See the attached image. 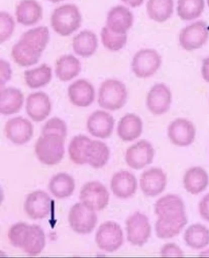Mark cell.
<instances>
[{
  "label": "cell",
  "mask_w": 209,
  "mask_h": 258,
  "mask_svg": "<svg viewBox=\"0 0 209 258\" xmlns=\"http://www.w3.org/2000/svg\"><path fill=\"white\" fill-rule=\"evenodd\" d=\"M154 212L157 217L155 233L160 239L177 237L187 225L185 203L176 195L168 194L159 198L155 204Z\"/></svg>",
  "instance_id": "obj_1"
},
{
  "label": "cell",
  "mask_w": 209,
  "mask_h": 258,
  "mask_svg": "<svg viewBox=\"0 0 209 258\" xmlns=\"http://www.w3.org/2000/svg\"><path fill=\"white\" fill-rule=\"evenodd\" d=\"M50 23L53 30L61 36H68L80 28L82 16L77 6L66 4L56 8Z\"/></svg>",
  "instance_id": "obj_2"
},
{
  "label": "cell",
  "mask_w": 209,
  "mask_h": 258,
  "mask_svg": "<svg viewBox=\"0 0 209 258\" xmlns=\"http://www.w3.org/2000/svg\"><path fill=\"white\" fill-rule=\"evenodd\" d=\"M128 96L125 85L116 79H107L99 90L98 104L103 109L115 111L125 106Z\"/></svg>",
  "instance_id": "obj_3"
},
{
  "label": "cell",
  "mask_w": 209,
  "mask_h": 258,
  "mask_svg": "<svg viewBox=\"0 0 209 258\" xmlns=\"http://www.w3.org/2000/svg\"><path fill=\"white\" fill-rule=\"evenodd\" d=\"M64 140L56 135H41L35 144L36 157L46 165L60 163L64 154Z\"/></svg>",
  "instance_id": "obj_4"
},
{
  "label": "cell",
  "mask_w": 209,
  "mask_h": 258,
  "mask_svg": "<svg viewBox=\"0 0 209 258\" xmlns=\"http://www.w3.org/2000/svg\"><path fill=\"white\" fill-rule=\"evenodd\" d=\"M127 239L131 245L143 246L148 242L152 234V226L147 215L134 212L126 221Z\"/></svg>",
  "instance_id": "obj_5"
},
{
  "label": "cell",
  "mask_w": 209,
  "mask_h": 258,
  "mask_svg": "<svg viewBox=\"0 0 209 258\" xmlns=\"http://www.w3.org/2000/svg\"><path fill=\"white\" fill-rule=\"evenodd\" d=\"M162 63V56L156 50L144 49L138 51L134 55L131 68L136 77L146 79L154 76L160 69Z\"/></svg>",
  "instance_id": "obj_6"
},
{
  "label": "cell",
  "mask_w": 209,
  "mask_h": 258,
  "mask_svg": "<svg viewBox=\"0 0 209 258\" xmlns=\"http://www.w3.org/2000/svg\"><path fill=\"white\" fill-rule=\"evenodd\" d=\"M68 220L71 228L78 234L92 232L97 223L95 211L83 203L76 204L71 209Z\"/></svg>",
  "instance_id": "obj_7"
},
{
  "label": "cell",
  "mask_w": 209,
  "mask_h": 258,
  "mask_svg": "<svg viewBox=\"0 0 209 258\" xmlns=\"http://www.w3.org/2000/svg\"><path fill=\"white\" fill-rule=\"evenodd\" d=\"M98 248L106 252H114L123 243V233L120 226L114 222H106L100 226L96 234Z\"/></svg>",
  "instance_id": "obj_8"
},
{
  "label": "cell",
  "mask_w": 209,
  "mask_h": 258,
  "mask_svg": "<svg viewBox=\"0 0 209 258\" xmlns=\"http://www.w3.org/2000/svg\"><path fill=\"white\" fill-rule=\"evenodd\" d=\"M209 31L204 22L193 23L183 28L179 35V43L183 49L193 51L200 49L208 41Z\"/></svg>",
  "instance_id": "obj_9"
},
{
  "label": "cell",
  "mask_w": 209,
  "mask_h": 258,
  "mask_svg": "<svg viewBox=\"0 0 209 258\" xmlns=\"http://www.w3.org/2000/svg\"><path fill=\"white\" fill-rule=\"evenodd\" d=\"M155 154L152 144L147 140H141L127 149L126 163L132 169H142L153 162Z\"/></svg>",
  "instance_id": "obj_10"
},
{
  "label": "cell",
  "mask_w": 209,
  "mask_h": 258,
  "mask_svg": "<svg viewBox=\"0 0 209 258\" xmlns=\"http://www.w3.org/2000/svg\"><path fill=\"white\" fill-rule=\"evenodd\" d=\"M196 127L191 121L180 118L172 121L168 127L169 141L174 145L185 147L191 145L195 140Z\"/></svg>",
  "instance_id": "obj_11"
},
{
  "label": "cell",
  "mask_w": 209,
  "mask_h": 258,
  "mask_svg": "<svg viewBox=\"0 0 209 258\" xmlns=\"http://www.w3.org/2000/svg\"><path fill=\"white\" fill-rule=\"evenodd\" d=\"M81 202L95 211L106 208L109 201V194L106 187L98 181L85 184L80 192Z\"/></svg>",
  "instance_id": "obj_12"
},
{
  "label": "cell",
  "mask_w": 209,
  "mask_h": 258,
  "mask_svg": "<svg viewBox=\"0 0 209 258\" xmlns=\"http://www.w3.org/2000/svg\"><path fill=\"white\" fill-rule=\"evenodd\" d=\"M140 188L150 198L158 197L165 190L168 177L162 168L153 167L144 171L140 178Z\"/></svg>",
  "instance_id": "obj_13"
},
{
  "label": "cell",
  "mask_w": 209,
  "mask_h": 258,
  "mask_svg": "<svg viewBox=\"0 0 209 258\" xmlns=\"http://www.w3.org/2000/svg\"><path fill=\"white\" fill-rule=\"evenodd\" d=\"M172 93L165 84H157L152 88L147 96V106L152 114L162 115L170 109Z\"/></svg>",
  "instance_id": "obj_14"
},
{
  "label": "cell",
  "mask_w": 209,
  "mask_h": 258,
  "mask_svg": "<svg viewBox=\"0 0 209 258\" xmlns=\"http://www.w3.org/2000/svg\"><path fill=\"white\" fill-rule=\"evenodd\" d=\"M6 136L16 145H24L29 142L33 135V126L27 118L17 117L10 119L5 127Z\"/></svg>",
  "instance_id": "obj_15"
},
{
  "label": "cell",
  "mask_w": 209,
  "mask_h": 258,
  "mask_svg": "<svg viewBox=\"0 0 209 258\" xmlns=\"http://www.w3.org/2000/svg\"><path fill=\"white\" fill-rule=\"evenodd\" d=\"M52 201L46 192L33 191L28 196L24 204L25 212L33 220L42 219L49 214Z\"/></svg>",
  "instance_id": "obj_16"
},
{
  "label": "cell",
  "mask_w": 209,
  "mask_h": 258,
  "mask_svg": "<svg viewBox=\"0 0 209 258\" xmlns=\"http://www.w3.org/2000/svg\"><path fill=\"white\" fill-rule=\"evenodd\" d=\"M115 120L108 112L97 110L89 116L87 121V128L94 137L106 139L112 135Z\"/></svg>",
  "instance_id": "obj_17"
},
{
  "label": "cell",
  "mask_w": 209,
  "mask_h": 258,
  "mask_svg": "<svg viewBox=\"0 0 209 258\" xmlns=\"http://www.w3.org/2000/svg\"><path fill=\"white\" fill-rule=\"evenodd\" d=\"M52 110L50 98L42 92L31 93L27 99L26 110L30 118L36 122L47 118Z\"/></svg>",
  "instance_id": "obj_18"
},
{
  "label": "cell",
  "mask_w": 209,
  "mask_h": 258,
  "mask_svg": "<svg viewBox=\"0 0 209 258\" xmlns=\"http://www.w3.org/2000/svg\"><path fill=\"white\" fill-rule=\"evenodd\" d=\"M134 17L130 10L123 6L112 8L107 14L106 26L112 32L126 34L133 25Z\"/></svg>",
  "instance_id": "obj_19"
},
{
  "label": "cell",
  "mask_w": 209,
  "mask_h": 258,
  "mask_svg": "<svg viewBox=\"0 0 209 258\" xmlns=\"http://www.w3.org/2000/svg\"><path fill=\"white\" fill-rule=\"evenodd\" d=\"M111 188L115 197L120 199H128L133 197L137 191L136 178L129 171L118 172L112 178Z\"/></svg>",
  "instance_id": "obj_20"
},
{
  "label": "cell",
  "mask_w": 209,
  "mask_h": 258,
  "mask_svg": "<svg viewBox=\"0 0 209 258\" xmlns=\"http://www.w3.org/2000/svg\"><path fill=\"white\" fill-rule=\"evenodd\" d=\"M67 93L70 101L77 107H89L95 100L94 87L85 79H79L71 84Z\"/></svg>",
  "instance_id": "obj_21"
},
{
  "label": "cell",
  "mask_w": 209,
  "mask_h": 258,
  "mask_svg": "<svg viewBox=\"0 0 209 258\" xmlns=\"http://www.w3.org/2000/svg\"><path fill=\"white\" fill-rule=\"evenodd\" d=\"M208 184L209 175L202 167H191L183 177V188L192 195L201 194L207 189Z\"/></svg>",
  "instance_id": "obj_22"
},
{
  "label": "cell",
  "mask_w": 209,
  "mask_h": 258,
  "mask_svg": "<svg viewBox=\"0 0 209 258\" xmlns=\"http://www.w3.org/2000/svg\"><path fill=\"white\" fill-rule=\"evenodd\" d=\"M45 245L46 237L41 227L36 225H28L20 248L31 256H36L41 253Z\"/></svg>",
  "instance_id": "obj_23"
},
{
  "label": "cell",
  "mask_w": 209,
  "mask_h": 258,
  "mask_svg": "<svg viewBox=\"0 0 209 258\" xmlns=\"http://www.w3.org/2000/svg\"><path fill=\"white\" fill-rule=\"evenodd\" d=\"M43 11L36 0H21L17 5V21L24 26H32L37 24L42 18Z\"/></svg>",
  "instance_id": "obj_24"
},
{
  "label": "cell",
  "mask_w": 209,
  "mask_h": 258,
  "mask_svg": "<svg viewBox=\"0 0 209 258\" xmlns=\"http://www.w3.org/2000/svg\"><path fill=\"white\" fill-rule=\"evenodd\" d=\"M24 96L21 90L8 87L0 91V113L10 115L18 113L23 106Z\"/></svg>",
  "instance_id": "obj_25"
},
{
  "label": "cell",
  "mask_w": 209,
  "mask_h": 258,
  "mask_svg": "<svg viewBox=\"0 0 209 258\" xmlns=\"http://www.w3.org/2000/svg\"><path fill=\"white\" fill-rule=\"evenodd\" d=\"M143 123L141 118L134 113H128L120 119L117 127V135L121 140L131 142L142 135Z\"/></svg>",
  "instance_id": "obj_26"
},
{
  "label": "cell",
  "mask_w": 209,
  "mask_h": 258,
  "mask_svg": "<svg viewBox=\"0 0 209 258\" xmlns=\"http://www.w3.org/2000/svg\"><path fill=\"white\" fill-rule=\"evenodd\" d=\"M72 46L76 54L81 57L89 58L97 51V36L92 31H82L73 38Z\"/></svg>",
  "instance_id": "obj_27"
},
{
  "label": "cell",
  "mask_w": 209,
  "mask_h": 258,
  "mask_svg": "<svg viewBox=\"0 0 209 258\" xmlns=\"http://www.w3.org/2000/svg\"><path fill=\"white\" fill-rule=\"evenodd\" d=\"M183 240L191 249H204L209 245V229L202 224H193L186 229Z\"/></svg>",
  "instance_id": "obj_28"
},
{
  "label": "cell",
  "mask_w": 209,
  "mask_h": 258,
  "mask_svg": "<svg viewBox=\"0 0 209 258\" xmlns=\"http://www.w3.org/2000/svg\"><path fill=\"white\" fill-rule=\"evenodd\" d=\"M49 39L50 34L48 28L41 26L32 28L22 34L19 40L35 52L42 53L49 43Z\"/></svg>",
  "instance_id": "obj_29"
},
{
  "label": "cell",
  "mask_w": 209,
  "mask_h": 258,
  "mask_svg": "<svg viewBox=\"0 0 209 258\" xmlns=\"http://www.w3.org/2000/svg\"><path fill=\"white\" fill-rule=\"evenodd\" d=\"M81 61L75 56L64 55L56 60V76L62 82L69 81L77 77L81 72Z\"/></svg>",
  "instance_id": "obj_30"
},
{
  "label": "cell",
  "mask_w": 209,
  "mask_h": 258,
  "mask_svg": "<svg viewBox=\"0 0 209 258\" xmlns=\"http://www.w3.org/2000/svg\"><path fill=\"white\" fill-rule=\"evenodd\" d=\"M87 163L93 168H103L108 162L110 150L105 143L100 141L92 140L87 150Z\"/></svg>",
  "instance_id": "obj_31"
},
{
  "label": "cell",
  "mask_w": 209,
  "mask_h": 258,
  "mask_svg": "<svg viewBox=\"0 0 209 258\" xmlns=\"http://www.w3.org/2000/svg\"><path fill=\"white\" fill-rule=\"evenodd\" d=\"M75 181L69 174L59 173L50 180L49 188L51 194L58 199H64L72 196L75 189Z\"/></svg>",
  "instance_id": "obj_32"
},
{
  "label": "cell",
  "mask_w": 209,
  "mask_h": 258,
  "mask_svg": "<svg viewBox=\"0 0 209 258\" xmlns=\"http://www.w3.org/2000/svg\"><path fill=\"white\" fill-rule=\"evenodd\" d=\"M174 11L173 0H148L147 13L157 22H164L171 18Z\"/></svg>",
  "instance_id": "obj_33"
},
{
  "label": "cell",
  "mask_w": 209,
  "mask_h": 258,
  "mask_svg": "<svg viewBox=\"0 0 209 258\" xmlns=\"http://www.w3.org/2000/svg\"><path fill=\"white\" fill-rule=\"evenodd\" d=\"M52 78V68L47 64H42L39 67L25 71L24 73L27 86L33 89L46 86L51 81Z\"/></svg>",
  "instance_id": "obj_34"
},
{
  "label": "cell",
  "mask_w": 209,
  "mask_h": 258,
  "mask_svg": "<svg viewBox=\"0 0 209 258\" xmlns=\"http://www.w3.org/2000/svg\"><path fill=\"white\" fill-rule=\"evenodd\" d=\"M11 55L19 66L28 67L38 63L42 54L30 49L23 42L19 41L13 45Z\"/></svg>",
  "instance_id": "obj_35"
},
{
  "label": "cell",
  "mask_w": 209,
  "mask_h": 258,
  "mask_svg": "<svg viewBox=\"0 0 209 258\" xmlns=\"http://www.w3.org/2000/svg\"><path fill=\"white\" fill-rule=\"evenodd\" d=\"M204 7V0H178V16L183 21H193L201 16Z\"/></svg>",
  "instance_id": "obj_36"
},
{
  "label": "cell",
  "mask_w": 209,
  "mask_h": 258,
  "mask_svg": "<svg viewBox=\"0 0 209 258\" xmlns=\"http://www.w3.org/2000/svg\"><path fill=\"white\" fill-rule=\"evenodd\" d=\"M92 140L86 136L78 135L72 139L69 144L68 152L71 160L78 165L87 163V150Z\"/></svg>",
  "instance_id": "obj_37"
},
{
  "label": "cell",
  "mask_w": 209,
  "mask_h": 258,
  "mask_svg": "<svg viewBox=\"0 0 209 258\" xmlns=\"http://www.w3.org/2000/svg\"><path fill=\"white\" fill-rule=\"evenodd\" d=\"M101 39L104 46L112 52H117L123 49L127 42L126 34L113 32L106 26L101 30Z\"/></svg>",
  "instance_id": "obj_38"
},
{
  "label": "cell",
  "mask_w": 209,
  "mask_h": 258,
  "mask_svg": "<svg viewBox=\"0 0 209 258\" xmlns=\"http://www.w3.org/2000/svg\"><path fill=\"white\" fill-rule=\"evenodd\" d=\"M56 135L65 140L67 126L65 122L58 117L50 118L45 123L42 129V135Z\"/></svg>",
  "instance_id": "obj_39"
},
{
  "label": "cell",
  "mask_w": 209,
  "mask_h": 258,
  "mask_svg": "<svg viewBox=\"0 0 209 258\" xmlns=\"http://www.w3.org/2000/svg\"><path fill=\"white\" fill-rule=\"evenodd\" d=\"M15 28V22L9 13H0V42L4 43L12 36Z\"/></svg>",
  "instance_id": "obj_40"
},
{
  "label": "cell",
  "mask_w": 209,
  "mask_h": 258,
  "mask_svg": "<svg viewBox=\"0 0 209 258\" xmlns=\"http://www.w3.org/2000/svg\"><path fill=\"white\" fill-rule=\"evenodd\" d=\"M28 225L25 223H18L13 225L8 231V239L14 246L21 248L22 238Z\"/></svg>",
  "instance_id": "obj_41"
},
{
  "label": "cell",
  "mask_w": 209,
  "mask_h": 258,
  "mask_svg": "<svg viewBox=\"0 0 209 258\" xmlns=\"http://www.w3.org/2000/svg\"><path fill=\"white\" fill-rule=\"evenodd\" d=\"M160 256L163 257H182L184 253L180 246L175 243H167L160 249Z\"/></svg>",
  "instance_id": "obj_42"
},
{
  "label": "cell",
  "mask_w": 209,
  "mask_h": 258,
  "mask_svg": "<svg viewBox=\"0 0 209 258\" xmlns=\"http://www.w3.org/2000/svg\"><path fill=\"white\" fill-rule=\"evenodd\" d=\"M12 77V70L10 64L7 61L0 60V86L4 87L6 83L10 80Z\"/></svg>",
  "instance_id": "obj_43"
},
{
  "label": "cell",
  "mask_w": 209,
  "mask_h": 258,
  "mask_svg": "<svg viewBox=\"0 0 209 258\" xmlns=\"http://www.w3.org/2000/svg\"><path fill=\"white\" fill-rule=\"evenodd\" d=\"M198 211L200 217L209 222V192L199 201Z\"/></svg>",
  "instance_id": "obj_44"
},
{
  "label": "cell",
  "mask_w": 209,
  "mask_h": 258,
  "mask_svg": "<svg viewBox=\"0 0 209 258\" xmlns=\"http://www.w3.org/2000/svg\"><path fill=\"white\" fill-rule=\"evenodd\" d=\"M201 74L204 80L209 83V56L203 60Z\"/></svg>",
  "instance_id": "obj_45"
},
{
  "label": "cell",
  "mask_w": 209,
  "mask_h": 258,
  "mask_svg": "<svg viewBox=\"0 0 209 258\" xmlns=\"http://www.w3.org/2000/svg\"><path fill=\"white\" fill-rule=\"evenodd\" d=\"M124 4L131 8H137L142 5L144 0H121Z\"/></svg>",
  "instance_id": "obj_46"
},
{
  "label": "cell",
  "mask_w": 209,
  "mask_h": 258,
  "mask_svg": "<svg viewBox=\"0 0 209 258\" xmlns=\"http://www.w3.org/2000/svg\"><path fill=\"white\" fill-rule=\"evenodd\" d=\"M200 257H209V248L203 249L200 253Z\"/></svg>",
  "instance_id": "obj_47"
},
{
  "label": "cell",
  "mask_w": 209,
  "mask_h": 258,
  "mask_svg": "<svg viewBox=\"0 0 209 258\" xmlns=\"http://www.w3.org/2000/svg\"><path fill=\"white\" fill-rule=\"evenodd\" d=\"M48 1L53 3V4H57V3L64 1V0H48Z\"/></svg>",
  "instance_id": "obj_48"
},
{
  "label": "cell",
  "mask_w": 209,
  "mask_h": 258,
  "mask_svg": "<svg viewBox=\"0 0 209 258\" xmlns=\"http://www.w3.org/2000/svg\"><path fill=\"white\" fill-rule=\"evenodd\" d=\"M207 4H208V7H209V0H207Z\"/></svg>",
  "instance_id": "obj_49"
}]
</instances>
